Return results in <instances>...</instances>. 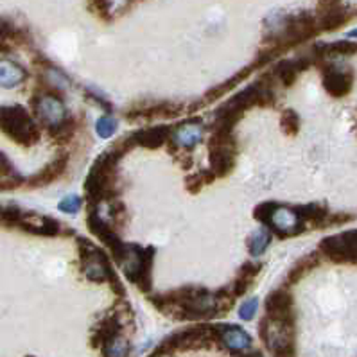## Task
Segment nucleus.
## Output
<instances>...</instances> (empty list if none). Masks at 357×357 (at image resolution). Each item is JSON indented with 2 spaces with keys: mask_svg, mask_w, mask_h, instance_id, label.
Returning a JSON list of instances; mask_svg holds the SVG:
<instances>
[{
  "mask_svg": "<svg viewBox=\"0 0 357 357\" xmlns=\"http://www.w3.org/2000/svg\"><path fill=\"white\" fill-rule=\"evenodd\" d=\"M124 153L117 146L97 156L84 180V194L90 206H99L102 202H115L119 194V162Z\"/></svg>",
  "mask_w": 357,
  "mask_h": 357,
  "instance_id": "f257e3e1",
  "label": "nucleus"
},
{
  "mask_svg": "<svg viewBox=\"0 0 357 357\" xmlns=\"http://www.w3.org/2000/svg\"><path fill=\"white\" fill-rule=\"evenodd\" d=\"M76 244L86 278L90 282H93V284H102V282H106V284H109V287H112V291L115 294L124 298L126 296V289H124V286L119 280L112 262L108 261V255L99 246L90 243L86 237H77Z\"/></svg>",
  "mask_w": 357,
  "mask_h": 357,
  "instance_id": "f03ea898",
  "label": "nucleus"
},
{
  "mask_svg": "<svg viewBox=\"0 0 357 357\" xmlns=\"http://www.w3.org/2000/svg\"><path fill=\"white\" fill-rule=\"evenodd\" d=\"M0 131L24 147L34 146L42 137L38 124L20 105L0 106Z\"/></svg>",
  "mask_w": 357,
  "mask_h": 357,
  "instance_id": "7ed1b4c3",
  "label": "nucleus"
},
{
  "mask_svg": "<svg viewBox=\"0 0 357 357\" xmlns=\"http://www.w3.org/2000/svg\"><path fill=\"white\" fill-rule=\"evenodd\" d=\"M237 137L234 128L214 126L211 139H208V160H211V171L218 178L228 176L237 162Z\"/></svg>",
  "mask_w": 357,
  "mask_h": 357,
  "instance_id": "20e7f679",
  "label": "nucleus"
},
{
  "mask_svg": "<svg viewBox=\"0 0 357 357\" xmlns=\"http://www.w3.org/2000/svg\"><path fill=\"white\" fill-rule=\"evenodd\" d=\"M259 336L273 357L296 356V332L293 324L262 316L259 321Z\"/></svg>",
  "mask_w": 357,
  "mask_h": 357,
  "instance_id": "39448f33",
  "label": "nucleus"
},
{
  "mask_svg": "<svg viewBox=\"0 0 357 357\" xmlns=\"http://www.w3.org/2000/svg\"><path fill=\"white\" fill-rule=\"evenodd\" d=\"M86 227H89V230L92 231L97 239L105 244L106 248L109 250V253H112V257H114V261L121 266V262L124 261V257H126L128 244L121 239L117 230H115L108 221H105V219L101 218V214L97 211V206H90L89 215H86Z\"/></svg>",
  "mask_w": 357,
  "mask_h": 357,
  "instance_id": "423d86ee",
  "label": "nucleus"
},
{
  "mask_svg": "<svg viewBox=\"0 0 357 357\" xmlns=\"http://www.w3.org/2000/svg\"><path fill=\"white\" fill-rule=\"evenodd\" d=\"M172 128L171 126H155L147 130H139L135 133L119 139L114 146H117L124 155L133 147H146V149H158L165 146L171 140Z\"/></svg>",
  "mask_w": 357,
  "mask_h": 357,
  "instance_id": "0eeeda50",
  "label": "nucleus"
},
{
  "mask_svg": "<svg viewBox=\"0 0 357 357\" xmlns=\"http://www.w3.org/2000/svg\"><path fill=\"white\" fill-rule=\"evenodd\" d=\"M185 106L176 101H135L124 109V117L128 121L139 119H158V117H178L183 114Z\"/></svg>",
  "mask_w": 357,
  "mask_h": 357,
  "instance_id": "6e6552de",
  "label": "nucleus"
},
{
  "mask_svg": "<svg viewBox=\"0 0 357 357\" xmlns=\"http://www.w3.org/2000/svg\"><path fill=\"white\" fill-rule=\"evenodd\" d=\"M316 65L321 70V81H324V89L327 90L328 96L341 99V97L349 96L354 86V74L352 70H343L331 63L328 59L316 61Z\"/></svg>",
  "mask_w": 357,
  "mask_h": 357,
  "instance_id": "1a4fd4ad",
  "label": "nucleus"
},
{
  "mask_svg": "<svg viewBox=\"0 0 357 357\" xmlns=\"http://www.w3.org/2000/svg\"><path fill=\"white\" fill-rule=\"evenodd\" d=\"M33 114L45 124L47 128H52L67 117V108H65L61 97L56 93H36L31 99Z\"/></svg>",
  "mask_w": 357,
  "mask_h": 357,
  "instance_id": "9d476101",
  "label": "nucleus"
},
{
  "mask_svg": "<svg viewBox=\"0 0 357 357\" xmlns=\"http://www.w3.org/2000/svg\"><path fill=\"white\" fill-rule=\"evenodd\" d=\"M264 314L269 318L286 321V324H296V311H294V298L287 287L275 289L266 296Z\"/></svg>",
  "mask_w": 357,
  "mask_h": 357,
  "instance_id": "9b49d317",
  "label": "nucleus"
},
{
  "mask_svg": "<svg viewBox=\"0 0 357 357\" xmlns=\"http://www.w3.org/2000/svg\"><path fill=\"white\" fill-rule=\"evenodd\" d=\"M305 228L307 225L298 218L294 206L286 205H278L273 218H271V225H269V230L273 231V236H278L280 239L300 236L305 231Z\"/></svg>",
  "mask_w": 357,
  "mask_h": 357,
  "instance_id": "f8f14e48",
  "label": "nucleus"
},
{
  "mask_svg": "<svg viewBox=\"0 0 357 357\" xmlns=\"http://www.w3.org/2000/svg\"><path fill=\"white\" fill-rule=\"evenodd\" d=\"M115 311V309H114ZM122 316L117 311L114 314L102 316L92 328V334H90V344L92 349H105L106 344L112 340H115L117 336H121L122 332Z\"/></svg>",
  "mask_w": 357,
  "mask_h": 357,
  "instance_id": "ddd939ff",
  "label": "nucleus"
},
{
  "mask_svg": "<svg viewBox=\"0 0 357 357\" xmlns=\"http://www.w3.org/2000/svg\"><path fill=\"white\" fill-rule=\"evenodd\" d=\"M215 331L219 334V343L223 344L225 349L230 350L234 356H239V354L253 349L252 336L241 327H237V325L218 324L215 325Z\"/></svg>",
  "mask_w": 357,
  "mask_h": 357,
  "instance_id": "4468645a",
  "label": "nucleus"
},
{
  "mask_svg": "<svg viewBox=\"0 0 357 357\" xmlns=\"http://www.w3.org/2000/svg\"><path fill=\"white\" fill-rule=\"evenodd\" d=\"M356 17V11L343 4L327 6V8H318L316 13V22H318V29L325 33L337 31L340 27L347 26L352 18Z\"/></svg>",
  "mask_w": 357,
  "mask_h": 357,
  "instance_id": "2eb2a0df",
  "label": "nucleus"
},
{
  "mask_svg": "<svg viewBox=\"0 0 357 357\" xmlns=\"http://www.w3.org/2000/svg\"><path fill=\"white\" fill-rule=\"evenodd\" d=\"M68 162H70L68 153H61V155H58L56 158H52L45 167L40 169L38 172H34L26 183L31 189H42V187L51 185V183H54L59 176H63L65 171H67L68 167Z\"/></svg>",
  "mask_w": 357,
  "mask_h": 357,
  "instance_id": "dca6fc26",
  "label": "nucleus"
},
{
  "mask_svg": "<svg viewBox=\"0 0 357 357\" xmlns=\"http://www.w3.org/2000/svg\"><path fill=\"white\" fill-rule=\"evenodd\" d=\"M312 61H314V59H312L311 56H300V58H293V59H282V61H278V63L275 65L271 74L277 77V81L282 84V86L289 89L291 84H294V81L298 79L300 74L311 67Z\"/></svg>",
  "mask_w": 357,
  "mask_h": 357,
  "instance_id": "f3484780",
  "label": "nucleus"
},
{
  "mask_svg": "<svg viewBox=\"0 0 357 357\" xmlns=\"http://www.w3.org/2000/svg\"><path fill=\"white\" fill-rule=\"evenodd\" d=\"M18 228H22L27 234H34V236H43V237H56L61 234V225L56 221L51 215H38V214H27L24 212Z\"/></svg>",
  "mask_w": 357,
  "mask_h": 357,
  "instance_id": "a211bd4d",
  "label": "nucleus"
},
{
  "mask_svg": "<svg viewBox=\"0 0 357 357\" xmlns=\"http://www.w3.org/2000/svg\"><path fill=\"white\" fill-rule=\"evenodd\" d=\"M202 139L203 124L198 119L181 122L180 126L172 128L171 140L172 144L180 147V149H192V147H196V144L202 142Z\"/></svg>",
  "mask_w": 357,
  "mask_h": 357,
  "instance_id": "6ab92c4d",
  "label": "nucleus"
},
{
  "mask_svg": "<svg viewBox=\"0 0 357 357\" xmlns=\"http://www.w3.org/2000/svg\"><path fill=\"white\" fill-rule=\"evenodd\" d=\"M261 271H262L261 262H255V261L244 262V264L237 269L236 278L228 284V287H230V291L234 293V296H236V298H241V296H244V294L248 293L250 287L253 286V282H255V278L259 277Z\"/></svg>",
  "mask_w": 357,
  "mask_h": 357,
  "instance_id": "aec40b11",
  "label": "nucleus"
},
{
  "mask_svg": "<svg viewBox=\"0 0 357 357\" xmlns=\"http://www.w3.org/2000/svg\"><path fill=\"white\" fill-rule=\"evenodd\" d=\"M144 257H146V248L144 246H139V244H128V252L124 261L121 262V268L126 275L128 280L131 284L137 286L139 282L140 273H142V266H144Z\"/></svg>",
  "mask_w": 357,
  "mask_h": 357,
  "instance_id": "412c9836",
  "label": "nucleus"
},
{
  "mask_svg": "<svg viewBox=\"0 0 357 357\" xmlns=\"http://www.w3.org/2000/svg\"><path fill=\"white\" fill-rule=\"evenodd\" d=\"M77 130H79V121L74 115H67L63 121L56 124L52 128H47V133L51 137V140L58 146H67L74 140Z\"/></svg>",
  "mask_w": 357,
  "mask_h": 357,
  "instance_id": "4be33fe9",
  "label": "nucleus"
},
{
  "mask_svg": "<svg viewBox=\"0 0 357 357\" xmlns=\"http://www.w3.org/2000/svg\"><path fill=\"white\" fill-rule=\"evenodd\" d=\"M294 211L298 214L305 225H311L314 228H321L325 223V219L328 218L331 211L325 203H307V205L294 206Z\"/></svg>",
  "mask_w": 357,
  "mask_h": 357,
  "instance_id": "5701e85b",
  "label": "nucleus"
},
{
  "mask_svg": "<svg viewBox=\"0 0 357 357\" xmlns=\"http://www.w3.org/2000/svg\"><path fill=\"white\" fill-rule=\"evenodd\" d=\"M319 266V255L318 253H309V255H303L302 259L294 262L291 266V269L287 271L286 277V286L293 287L296 286L307 273H311L312 269H316Z\"/></svg>",
  "mask_w": 357,
  "mask_h": 357,
  "instance_id": "b1692460",
  "label": "nucleus"
},
{
  "mask_svg": "<svg viewBox=\"0 0 357 357\" xmlns=\"http://www.w3.org/2000/svg\"><path fill=\"white\" fill-rule=\"evenodd\" d=\"M27 79V72L15 61L0 58V86L13 89Z\"/></svg>",
  "mask_w": 357,
  "mask_h": 357,
  "instance_id": "393cba45",
  "label": "nucleus"
},
{
  "mask_svg": "<svg viewBox=\"0 0 357 357\" xmlns=\"http://www.w3.org/2000/svg\"><path fill=\"white\" fill-rule=\"evenodd\" d=\"M253 70H255V67H253V63H252V65H250V67H246V68H243V70H241V72H237V74L234 77H228L227 81H223V83H221V84H218V86H214V89L208 90V92L205 93V97H203V99H205L206 102L219 101V99H221V97H223L225 93L230 92L231 89H236L237 84L243 83L244 77H248Z\"/></svg>",
  "mask_w": 357,
  "mask_h": 357,
  "instance_id": "a878e982",
  "label": "nucleus"
},
{
  "mask_svg": "<svg viewBox=\"0 0 357 357\" xmlns=\"http://www.w3.org/2000/svg\"><path fill=\"white\" fill-rule=\"evenodd\" d=\"M155 255H156V248H153V246H146V257H144L142 273H140L139 282H137V287H139L142 293H151L153 289V266H155Z\"/></svg>",
  "mask_w": 357,
  "mask_h": 357,
  "instance_id": "bb28decb",
  "label": "nucleus"
},
{
  "mask_svg": "<svg viewBox=\"0 0 357 357\" xmlns=\"http://www.w3.org/2000/svg\"><path fill=\"white\" fill-rule=\"evenodd\" d=\"M273 239V231L269 230L268 227L259 228L257 231H253L248 239V252L252 257H261L262 253L268 250V246L271 244Z\"/></svg>",
  "mask_w": 357,
  "mask_h": 357,
  "instance_id": "cd10ccee",
  "label": "nucleus"
},
{
  "mask_svg": "<svg viewBox=\"0 0 357 357\" xmlns=\"http://www.w3.org/2000/svg\"><path fill=\"white\" fill-rule=\"evenodd\" d=\"M215 180H218V176H215L211 169H203V171L194 172V174H189V176L185 178V187L189 192L198 194L203 187L211 185Z\"/></svg>",
  "mask_w": 357,
  "mask_h": 357,
  "instance_id": "c85d7f7f",
  "label": "nucleus"
},
{
  "mask_svg": "<svg viewBox=\"0 0 357 357\" xmlns=\"http://www.w3.org/2000/svg\"><path fill=\"white\" fill-rule=\"evenodd\" d=\"M300 126H302V121H300V115L294 112V109H284L280 115V130L284 131L289 137L298 135Z\"/></svg>",
  "mask_w": 357,
  "mask_h": 357,
  "instance_id": "c756f323",
  "label": "nucleus"
},
{
  "mask_svg": "<svg viewBox=\"0 0 357 357\" xmlns=\"http://www.w3.org/2000/svg\"><path fill=\"white\" fill-rule=\"evenodd\" d=\"M128 354H130V343L122 334L109 341L102 349V356L105 357H128Z\"/></svg>",
  "mask_w": 357,
  "mask_h": 357,
  "instance_id": "7c9ffc66",
  "label": "nucleus"
},
{
  "mask_svg": "<svg viewBox=\"0 0 357 357\" xmlns=\"http://www.w3.org/2000/svg\"><path fill=\"white\" fill-rule=\"evenodd\" d=\"M278 205L280 203H275V202H266V203H261V205H257L255 208H253V218L259 221V223L262 225V227H268L271 225V218H273L275 211L278 208Z\"/></svg>",
  "mask_w": 357,
  "mask_h": 357,
  "instance_id": "2f4dec72",
  "label": "nucleus"
},
{
  "mask_svg": "<svg viewBox=\"0 0 357 357\" xmlns=\"http://www.w3.org/2000/svg\"><path fill=\"white\" fill-rule=\"evenodd\" d=\"M0 38H9L15 40V42H26V33L18 29L9 20H6V18H0Z\"/></svg>",
  "mask_w": 357,
  "mask_h": 357,
  "instance_id": "473e14b6",
  "label": "nucleus"
},
{
  "mask_svg": "<svg viewBox=\"0 0 357 357\" xmlns=\"http://www.w3.org/2000/svg\"><path fill=\"white\" fill-rule=\"evenodd\" d=\"M96 130L101 139H109V137L117 131V121H115L114 117H109V115H105V117H101L97 121Z\"/></svg>",
  "mask_w": 357,
  "mask_h": 357,
  "instance_id": "72a5a7b5",
  "label": "nucleus"
},
{
  "mask_svg": "<svg viewBox=\"0 0 357 357\" xmlns=\"http://www.w3.org/2000/svg\"><path fill=\"white\" fill-rule=\"evenodd\" d=\"M90 9L102 20H109V17H112V13H109L112 0H90Z\"/></svg>",
  "mask_w": 357,
  "mask_h": 357,
  "instance_id": "f704fd0d",
  "label": "nucleus"
},
{
  "mask_svg": "<svg viewBox=\"0 0 357 357\" xmlns=\"http://www.w3.org/2000/svg\"><path fill=\"white\" fill-rule=\"evenodd\" d=\"M81 205H83V202H81L79 196H67L59 202L58 206L59 211L65 212V214H76V212H79Z\"/></svg>",
  "mask_w": 357,
  "mask_h": 357,
  "instance_id": "c9c22d12",
  "label": "nucleus"
},
{
  "mask_svg": "<svg viewBox=\"0 0 357 357\" xmlns=\"http://www.w3.org/2000/svg\"><path fill=\"white\" fill-rule=\"evenodd\" d=\"M257 309H259V300L250 298V300H246L243 305H241L239 316L243 319H246V321H250V319L257 314Z\"/></svg>",
  "mask_w": 357,
  "mask_h": 357,
  "instance_id": "e433bc0d",
  "label": "nucleus"
},
{
  "mask_svg": "<svg viewBox=\"0 0 357 357\" xmlns=\"http://www.w3.org/2000/svg\"><path fill=\"white\" fill-rule=\"evenodd\" d=\"M13 172H15L13 164L9 162V158L4 155V153L0 151V176H6V174H13Z\"/></svg>",
  "mask_w": 357,
  "mask_h": 357,
  "instance_id": "4c0bfd02",
  "label": "nucleus"
},
{
  "mask_svg": "<svg viewBox=\"0 0 357 357\" xmlns=\"http://www.w3.org/2000/svg\"><path fill=\"white\" fill-rule=\"evenodd\" d=\"M236 357H264V354H262L261 350L250 349V350H246V352L239 354V356H236Z\"/></svg>",
  "mask_w": 357,
  "mask_h": 357,
  "instance_id": "58836bf2",
  "label": "nucleus"
},
{
  "mask_svg": "<svg viewBox=\"0 0 357 357\" xmlns=\"http://www.w3.org/2000/svg\"><path fill=\"white\" fill-rule=\"evenodd\" d=\"M349 36H350V38H357V29L356 31H350Z\"/></svg>",
  "mask_w": 357,
  "mask_h": 357,
  "instance_id": "ea45409f",
  "label": "nucleus"
},
{
  "mask_svg": "<svg viewBox=\"0 0 357 357\" xmlns=\"http://www.w3.org/2000/svg\"><path fill=\"white\" fill-rule=\"evenodd\" d=\"M26 357H34V356H26Z\"/></svg>",
  "mask_w": 357,
  "mask_h": 357,
  "instance_id": "a19ab883",
  "label": "nucleus"
}]
</instances>
